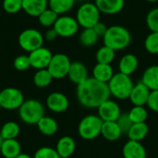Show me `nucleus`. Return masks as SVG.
<instances>
[{
  "mask_svg": "<svg viewBox=\"0 0 158 158\" xmlns=\"http://www.w3.org/2000/svg\"><path fill=\"white\" fill-rule=\"evenodd\" d=\"M147 106L150 109L158 113V90L152 91L147 102Z\"/></svg>",
  "mask_w": 158,
  "mask_h": 158,
  "instance_id": "obj_40",
  "label": "nucleus"
},
{
  "mask_svg": "<svg viewBox=\"0 0 158 158\" xmlns=\"http://www.w3.org/2000/svg\"><path fill=\"white\" fill-rule=\"evenodd\" d=\"M114 74L113 68L110 64L97 63L93 69V78L104 83H108Z\"/></svg>",
  "mask_w": 158,
  "mask_h": 158,
  "instance_id": "obj_23",
  "label": "nucleus"
},
{
  "mask_svg": "<svg viewBox=\"0 0 158 158\" xmlns=\"http://www.w3.org/2000/svg\"><path fill=\"white\" fill-rule=\"evenodd\" d=\"M28 56L31 63V68L36 70L47 69L53 57L51 50L44 46L31 51V53H29Z\"/></svg>",
  "mask_w": 158,
  "mask_h": 158,
  "instance_id": "obj_11",
  "label": "nucleus"
},
{
  "mask_svg": "<svg viewBox=\"0 0 158 158\" xmlns=\"http://www.w3.org/2000/svg\"><path fill=\"white\" fill-rule=\"evenodd\" d=\"M139 66L138 58L133 54H127L121 57L118 63V69L119 72L131 76L132 73L136 71Z\"/></svg>",
  "mask_w": 158,
  "mask_h": 158,
  "instance_id": "obj_20",
  "label": "nucleus"
},
{
  "mask_svg": "<svg viewBox=\"0 0 158 158\" xmlns=\"http://www.w3.org/2000/svg\"><path fill=\"white\" fill-rule=\"evenodd\" d=\"M1 2H2V1H1V0H0V4H1Z\"/></svg>",
  "mask_w": 158,
  "mask_h": 158,
  "instance_id": "obj_48",
  "label": "nucleus"
},
{
  "mask_svg": "<svg viewBox=\"0 0 158 158\" xmlns=\"http://www.w3.org/2000/svg\"><path fill=\"white\" fill-rule=\"evenodd\" d=\"M53 80L54 79L47 69L36 70V72L34 73L33 78H32L33 84L38 88L48 87L52 83Z\"/></svg>",
  "mask_w": 158,
  "mask_h": 158,
  "instance_id": "obj_29",
  "label": "nucleus"
},
{
  "mask_svg": "<svg viewBox=\"0 0 158 158\" xmlns=\"http://www.w3.org/2000/svg\"><path fill=\"white\" fill-rule=\"evenodd\" d=\"M110 94L121 100L128 99L133 89V81L131 76L121 72L115 73L107 83Z\"/></svg>",
  "mask_w": 158,
  "mask_h": 158,
  "instance_id": "obj_4",
  "label": "nucleus"
},
{
  "mask_svg": "<svg viewBox=\"0 0 158 158\" xmlns=\"http://www.w3.org/2000/svg\"><path fill=\"white\" fill-rule=\"evenodd\" d=\"M76 1H79V2H83L84 0H76Z\"/></svg>",
  "mask_w": 158,
  "mask_h": 158,
  "instance_id": "obj_46",
  "label": "nucleus"
},
{
  "mask_svg": "<svg viewBox=\"0 0 158 158\" xmlns=\"http://www.w3.org/2000/svg\"><path fill=\"white\" fill-rule=\"evenodd\" d=\"M149 132L148 125L145 122L143 123H133L131 128L130 129L127 136L131 141L142 142L144 140Z\"/></svg>",
  "mask_w": 158,
  "mask_h": 158,
  "instance_id": "obj_26",
  "label": "nucleus"
},
{
  "mask_svg": "<svg viewBox=\"0 0 158 158\" xmlns=\"http://www.w3.org/2000/svg\"><path fill=\"white\" fill-rule=\"evenodd\" d=\"M150 94L151 91L149 88L140 81L133 86L129 99L134 105V106H143L144 105H147Z\"/></svg>",
  "mask_w": 158,
  "mask_h": 158,
  "instance_id": "obj_14",
  "label": "nucleus"
},
{
  "mask_svg": "<svg viewBox=\"0 0 158 158\" xmlns=\"http://www.w3.org/2000/svg\"><path fill=\"white\" fill-rule=\"evenodd\" d=\"M21 152V144L17 139L12 140H4L0 154L4 158H16Z\"/></svg>",
  "mask_w": 158,
  "mask_h": 158,
  "instance_id": "obj_22",
  "label": "nucleus"
},
{
  "mask_svg": "<svg viewBox=\"0 0 158 158\" xmlns=\"http://www.w3.org/2000/svg\"><path fill=\"white\" fill-rule=\"evenodd\" d=\"M53 28L58 36L62 38H69L78 32L80 25L76 18L68 15H61L56 19Z\"/></svg>",
  "mask_w": 158,
  "mask_h": 158,
  "instance_id": "obj_10",
  "label": "nucleus"
},
{
  "mask_svg": "<svg viewBox=\"0 0 158 158\" xmlns=\"http://www.w3.org/2000/svg\"><path fill=\"white\" fill-rule=\"evenodd\" d=\"M146 24L153 32H158V7L151 9L146 16Z\"/></svg>",
  "mask_w": 158,
  "mask_h": 158,
  "instance_id": "obj_37",
  "label": "nucleus"
},
{
  "mask_svg": "<svg viewBox=\"0 0 158 158\" xmlns=\"http://www.w3.org/2000/svg\"><path fill=\"white\" fill-rule=\"evenodd\" d=\"M24 101V94L18 88L6 87L0 91V106L2 109L19 110Z\"/></svg>",
  "mask_w": 158,
  "mask_h": 158,
  "instance_id": "obj_8",
  "label": "nucleus"
},
{
  "mask_svg": "<svg viewBox=\"0 0 158 158\" xmlns=\"http://www.w3.org/2000/svg\"><path fill=\"white\" fill-rule=\"evenodd\" d=\"M107 28L108 27H106V25L104 23V22H101V21H99V22H97L95 25H94V27L93 28L94 30V31L97 33V35L100 37V36H104L105 35V33L106 32V31H107Z\"/></svg>",
  "mask_w": 158,
  "mask_h": 158,
  "instance_id": "obj_41",
  "label": "nucleus"
},
{
  "mask_svg": "<svg viewBox=\"0 0 158 158\" xmlns=\"http://www.w3.org/2000/svg\"><path fill=\"white\" fill-rule=\"evenodd\" d=\"M107 83L101 82L89 77L77 85V98L79 103L87 108H98L99 106L110 97Z\"/></svg>",
  "mask_w": 158,
  "mask_h": 158,
  "instance_id": "obj_1",
  "label": "nucleus"
},
{
  "mask_svg": "<svg viewBox=\"0 0 158 158\" xmlns=\"http://www.w3.org/2000/svg\"><path fill=\"white\" fill-rule=\"evenodd\" d=\"M38 131L44 136H53L58 131L56 120L49 116H44L36 124Z\"/></svg>",
  "mask_w": 158,
  "mask_h": 158,
  "instance_id": "obj_21",
  "label": "nucleus"
},
{
  "mask_svg": "<svg viewBox=\"0 0 158 158\" xmlns=\"http://www.w3.org/2000/svg\"><path fill=\"white\" fill-rule=\"evenodd\" d=\"M94 4L101 13L116 15L124 8L125 0H95Z\"/></svg>",
  "mask_w": 158,
  "mask_h": 158,
  "instance_id": "obj_16",
  "label": "nucleus"
},
{
  "mask_svg": "<svg viewBox=\"0 0 158 158\" xmlns=\"http://www.w3.org/2000/svg\"><path fill=\"white\" fill-rule=\"evenodd\" d=\"M18 112L19 119L27 125H36L38 121L45 116L44 106L34 98L25 100Z\"/></svg>",
  "mask_w": 158,
  "mask_h": 158,
  "instance_id": "obj_3",
  "label": "nucleus"
},
{
  "mask_svg": "<svg viewBox=\"0 0 158 158\" xmlns=\"http://www.w3.org/2000/svg\"><path fill=\"white\" fill-rule=\"evenodd\" d=\"M2 7L8 14H17L22 9V0H2Z\"/></svg>",
  "mask_w": 158,
  "mask_h": 158,
  "instance_id": "obj_35",
  "label": "nucleus"
},
{
  "mask_svg": "<svg viewBox=\"0 0 158 158\" xmlns=\"http://www.w3.org/2000/svg\"><path fill=\"white\" fill-rule=\"evenodd\" d=\"M70 64L71 61L69 57L65 54L59 53L53 55V57L49 63L47 69L52 75L53 79L61 80L68 76Z\"/></svg>",
  "mask_w": 158,
  "mask_h": 158,
  "instance_id": "obj_9",
  "label": "nucleus"
},
{
  "mask_svg": "<svg viewBox=\"0 0 158 158\" xmlns=\"http://www.w3.org/2000/svg\"><path fill=\"white\" fill-rule=\"evenodd\" d=\"M103 120L95 115L84 117L79 123L78 133L80 137L86 141H91L101 135Z\"/></svg>",
  "mask_w": 158,
  "mask_h": 158,
  "instance_id": "obj_6",
  "label": "nucleus"
},
{
  "mask_svg": "<svg viewBox=\"0 0 158 158\" xmlns=\"http://www.w3.org/2000/svg\"><path fill=\"white\" fill-rule=\"evenodd\" d=\"M48 8V0H22V10L31 17H38Z\"/></svg>",
  "mask_w": 158,
  "mask_h": 158,
  "instance_id": "obj_18",
  "label": "nucleus"
},
{
  "mask_svg": "<svg viewBox=\"0 0 158 158\" xmlns=\"http://www.w3.org/2000/svg\"><path fill=\"white\" fill-rule=\"evenodd\" d=\"M45 106L54 113H63L68 110L69 101L64 94L60 92H53L46 97Z\"/></svg>",
  "mask_w": 158,
  "mask_h": 158,
  "instance_id": "obj_12",
  "label": "nucleus"
},
{
  "mask_svg": "<svg viewBox=\"0 0 158 158\" xmlns=\"http://www.w3.org/2000/svg\"><path fill=\"white\" fill-rule=\"evenodd\" d=\"M33 158H61L57 154L56 148L50 146H43L36 150Z\"/></svg>",
  "mask_w": 158,
  "mask_h": 158,
  "instance_id": "obj_36",
  "label": "nucleus"
},
{
  "mask_svg": "<svg viewBox=\"0 0 158 158\" xmlns=\"http://www.w3.org/2000/svg\"><path fill=\"white\" fill-rule=\"evenodd\" d=\"M44 35L38 30L33 28L25 29L19 33L18 38L19 47L28 53L44 46Z\"/></svg>",
  "mask_w": 158,
  "mask_h": 158,
  "instance_id": "obj_7",
  "label": "nucleus"
},
{
  "mask_svg": "<svg viewBox=\"0 0 158 158\" xmlns=\"http://www.w3.org/2000/svg\"><path fill=\"white\" fill-rule=\"evenodd\" d=\"M76 149V143L70 136L61 137L56 145V150L61 158L70 157Z\"/></svg>",
  "mask_w": 158,
  "mask_h": 158,
  "instance_id": "obj_19",
  "label": "nucleus"
},
{
  "mask_svg": "<svg viewBox=\"0 0 158 158\" xmlns=\"http://www.w3.org/2000/svg\"><path fill=\"white\" fill-rule=\"evenodd\" d=\"M144 47L146 51L152 55L158 54V32L151 31L144 40Z\"/></svg>",
  "mask_w": 158,
  "mask_h": 158,
  "instance_id": "obj_34",
  "label": "nucleus"
},
{
  "mask_svg": "<svg viewBox=\"0 0 158 158\" xmlns=\"http://www.w3.org/2000/svg\"><path fill=\"white\" fill-rule=\"evenodd\" d=\"M75 2L76 0H48V7L61 16L70 11Z\"/></svg>",
  "mask_w": 158,
  "mask_h": 158,
  "instance_id": "obj_28",
  "label": "nucleus"
},
{
  "mask_svg": "<svg viewBox=\"0 0 158 158\" xmlns=\"http://www.w3.org/2000/svg\"><path fill=\"white\" fill-rule=\"evenodd\" d=\"M100 15L101 12L94 3L85 2L79 6L76 13V19L83 29H91L100 21Z\"/></svg>",
  "mask_w": 158,
  "mask_h": 158,
  "instance_id": "obj_5",
  "label": "nucleus"
},
{
  "mask_svg": "<svg viewBox=\"0 0 158 158\" xmlns=\"http://www.w3.org/2000/svg\"><path fill=\"white\" fill-rule=\"evenodd\" d=\"M67 77H69V79L71 82H73L77 85L81 84L86 79L89 78L86 66L80 61L71 62Z\"/></svg>",
  "mask_w": 158,
  "mask_h": 158,
  "instance_id": "obj_15",
  "label": "nucleus"
},
{
  "mask_svg": "<svg viewBox=\"0 0 158 158\" xmlns=\"http://www.w3.org/2000/svg\"><path fill=\"white\" fill-rule=\"evenodd\" d=\"M147 2H150V3H156V2H158V0H145Z\"/></svg>",
  "mask_w": 158,
  "mask_h": 158,
  "instance_id": "obj_45",
  "label": "nucleus"
},
{
  "mask_svg": "<svg viewBox=\"0 0 158 158\" xmlns=\"http://www.w3.org/2000/svg\"><path fill=\"white\" fill-rule=\"evenodd\" d=\"M117 123L123 134H128L130 129L132 126V121L131 120L130 117H129V113H121V115L119 116V118L117 120Z\"/></svg>",
  "mask_w": 158,
  "mask_h": 158,
  "instance_id": "obj_39",
  "label": "nucleus"
},
{
  "mask_svg": "<svg viewBox=\"0 0 158 158\" xmlns=\"http://www.w3.org/2000/svg\"><path fill=\"white\" fill-rule=\"evenodd\" d=\"M58 17H59V15L57 13H56L54 10H52L51 8L48 7L44 12H42L37 18H38L39 23L43 27L53 28V26L55 25Z\"/></svg>",
  "mask_w": 158,
  "mask_h": 158,
  "instance_id": "obj_30",
  "label": "nucleus"
},
{
  "mask_svg": "<svg viewBox=\"0 0 158 158\" xmlns=\"http://www.w3.org/2000/svg\"><path fill=\"white\" fill-rule=\"evenodd\" d=\"M101 135L107 141L115 142L121 137L122 132L117 121H104L102 126Z\"/></svg>",
  "mask_w": 158,
  "mask_h": 158,
  "instance_id": "obj_24",
  "label": "nucleus"
},
{
  "mask_svg": "<svg viewBox=\"0 0 158 158\" xmlns=\"http://www.w3.org/2000/svg\"><path fill=\"white\" fill-rule=\"evenodd\" d=\"M99 36L93 28L83 29L80 34V43L84 46H93L98 41Z\"/></svg>",
  "mask_w": 158,
  "mask_h": 158,
  "instance_id": "obj_32",
  "label": "nucleus"
},
{
  "mask_svg": "<svg viewBox=\"0 0 158 158\" xmlns=\"http://www.w3.org/2000/svg\"><path fill=\"white\" fill-rule=\"evenodd\" d=\"M16 158H33L32 156H31L30 155L28 154H25V153H21L20 155H19Z\"/></svg>",
  "mask_w": 158,
  "mask_h": 158,
  "instance_id": "obj_43",
  "label": "nucleus"
},
{
  "mask_svg": "<svg viewBox=\"0 0 158 158\" xmlns=\"http://www.w3.org/2000/svg\"><path fill=\"white\" fill-rule=\"evenodd\" d=\"M13 66L18 71H25L31 68V63L28 55H19L18 56L14 61Z\"/></svg>",
  "mask_w": 158,
  "mask_h": 158,
  "instance_id": "obj_38",
  "label": "nucleus"
},
{
  "mask_svg": "<svg viewBox=\"0 0 158 158\" xmlns=\"http://www.w3.org/2000/svg\"><path fill=\"white\" fill-rule=\"evenodd\" d=\"M115 56H116V51L106 45L99 48L95 55L97 63H101V64H111L112 61L115 59Z\"/></svg>",
  "mask_w": 158,
  "mask_h": 158,
  "instance_id": "obj_31",
  "label": "nucleus"
},
{
  "mask_svg": "<svg viewBox=\"0 0 158 158\" xmlns=\"http://www.w3.org/2000/svg\"><path fill=\"white\" fill-rule=\"evenodd\" d=\"M44 39L47 40V41H54L55 39H56L58 37L56 31H55L54 28H50L49 30H47L44 33Z\"/></svg>",
  "mask_w": 158,
  "mask_h": 158,
  "instance_id": "obj_42",
  "label": "nucleus"
},
{
  "mask_svg": "<svg viewBox=\"0 0 158 158\" xmlns=\"http://www.w3.org/2000/svg\"><path fill=\"white\" fill-rule=\"evenodd\" d=\"M3 142H4V139L2 138V136H1V134H0V149H1V146H2Z\"/></svg>",
  "mask_w": 158,
  "mask_h": 158,
  "instance_id": "obj_44",
  "label": "nucleus"
},
{
  "mask_svg": "<svg viewBox=\"0 0 158 158\" xmlns=\"http://www.w3.org/2000/svg\"><path fill=\"white\" fill-rule=\"evenodd\" d=\"M98 109V117L103 121H117L121 115L119 106L113 100H106L102 103Z\"/></svg>",
  "mask_w": 158,
  "mask_h": 158,
  "instance_id": "obj_13",
  "label": "nucleus"
},
{
  "mask_svg": "<svg viewBox=\"0 0 158 158\" xmlns=\"http://www.w3.org/2000/svg\"><path fill=\"white\" fill-rule=\"evenodd\" d=\"M122 154L124 158H146L147 153L141 142L129 140L123 146Z\"/></svg>",
  "mask_w": 158,
  "mask_h": 158,
  "instance_id": "obj_17",
  "label": "nucleus"
},
{
  "mask_svg": "<svg viewBox=\"0 0 158 158\" xmlns=\"http://www.w3.org/2000/svg\"><path fill=\"white\" fill-rule=\"evenodd\" d=\"M104 45L114 51L123 50L128 47L131 41V35L128 29L120 25H114L107 28L103 36Z\"/></svg>",
  "mask_w": 158,
  "mask_h": 158,
  "instance_id": "obj_2",
  "label": "nucleus"
},
{
  "mask_svg": "<svg viewBox=\"0 0 158 158\" xmlns=\"http://www.w3.org/2000/svg\"><path fill=\"white\" fill-rule=\"evenodd\" d=\"M19 133H20L19 125L12 120L5 122L0 129V134L4 140L17 139Z\"/></svg>",
  "mask_w": 158,
  "mask_h": 158,
  "instance_id": "obj_27",
  "label": "nucleus"
},
{
  "mask_svg": "<svg viewBox=\"0 0 158 158\" xmlns=\"http://www.w3.org/2000/svg\"><path fill=\"white\" fill-rule=\"evenodd\" d=\"M141 81L146 85L151 92L158 90V65L147 68L143 74Z\"/></svg>",
  "mask_w": 158,
  "mask_h": 158,
  "instance_id": "obj_25",
  "label": "nucleus"
},
{
  "mask_svg": "<svg viewBox=\"0 0 158 158\" xmlns=\"http://www.w3.org/2000/svg\"><path fill=\"white\" fill-rule=\"evenodd\" d=\"M129 117L132 123H143L146 121L148 113L143 106H133L129 112Z\"/></svg>",
  "mask_w": 158,
  "mask_h": 158,
  "instance_id": "obj_33",
  "label": "nucleus"
},
{
  "mask_svg": "<svg viewBox=\"0 0 158 158\" xmlns=\"http://www.w3.org/2000/svg\"><path fill=\"white\" fill-rule=\"evenodd\" d=\"M1 110H2V108H1V106H0V112H1Z\"/></svg>",
  "mask_w": 158,
  "mask_h": 158,
  "instance_id": "obj_47",
  "label": "nucleus"
}]
</instances>
